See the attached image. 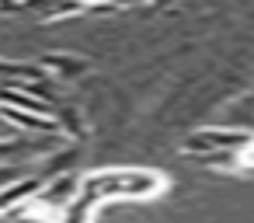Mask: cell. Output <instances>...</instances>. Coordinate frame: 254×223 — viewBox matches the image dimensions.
I'll list each match as a JSON object with an SVG mask.
<instances>
[{
	"label": "cell",
	"mask_w": 254,
	"mask_h": 223,
	"mask_svg": "<svg viewBox=\"0 0 254 223\" xmlns=\"http://www.w3.org/2000/svg\"><path fill=\"white\" fill-rule=\"evenodd\" d=\"M164 174L157 171H143V167H105V171H94L87 178H80V192H77V206L80 209H94L101 199H146V195H157L164 192Z\"/></svg>",
	"instance_id": "obj_1"
},
{
	"label": "cell",
	"mask_w": 254,
	"mask_h": 223,
	"mask_svg": "<svg viewBox=\"0 0 254 223\" xmlns=\"http://www.w3.org/2000/svg\"><path fill=\"white\" fill-rule=\"evenodd\" d=\"M254 147V133L251 129H202V133H191L185 140V153L188 157H205V153H216V150H251Z\"/></svg>",
	"instance_id": "obj_2"
},
{
	"label": "cell",
	"mask_w": 254,
	"mask_h": 223,
	"mask_svg": "<svg viewBox=\"0 0 254 223\" xmlns=\"http://www.w3.org/2000/svg\"><path fill=\"white\" fill-rule=\"evenodd\" d=\"M77 192H80V178H77L73 171H66V174H53V181H42V188L32 195L28 206L56 220V216L77 199Z\"/></svg>",
	"instance_id": "obj_3"
},
{
	"label": "cell",
	"mask_w": 254,
	"mask_h": 223,
	"mask_svg": "<svg viewBox=\"0 0 254 223\" xmlns=\"http://www.w3.org/2000/svg\"><path fill=\"white\" fill-rule=\"evenodd\" d=\"M42 70H46V74L56 70V74H63V77H80V74L87 70V63H84V60H73V56H46V60H42Z\"/></svg>",
	"instance_id": "obj_4"
},
{
	"label": "cell",
	"mask_w": 254,
	"mask_h": 223,
	"mask_svg": "<svg viewBox=\"0 0 254 223\" xmlns=\"http://www.w3.org/2000/svg\"><path fill=\"white\" fill-rule=\"evenodd\" d=\"M0 133H11V129L4 126V119H0ZM11 136H18V133H11Z\"/></svg>",
	"instance_id": "obj_5"
},
{
	"label": "cell",
	"mask_w": 254,
	"mask_h": 223,
	"mask_svg": "<svg viewBox=\"0 0 254 223\" xmlns=\"http://www.w3.org/2000/svg\"><path fill=\"white\" fill-rule=\"evenodd\" d=\"M80 4H84V7H87V4H94V0H80Z\"/></svg>",
	"instance_id": "obj_6"
}]
</instances>
